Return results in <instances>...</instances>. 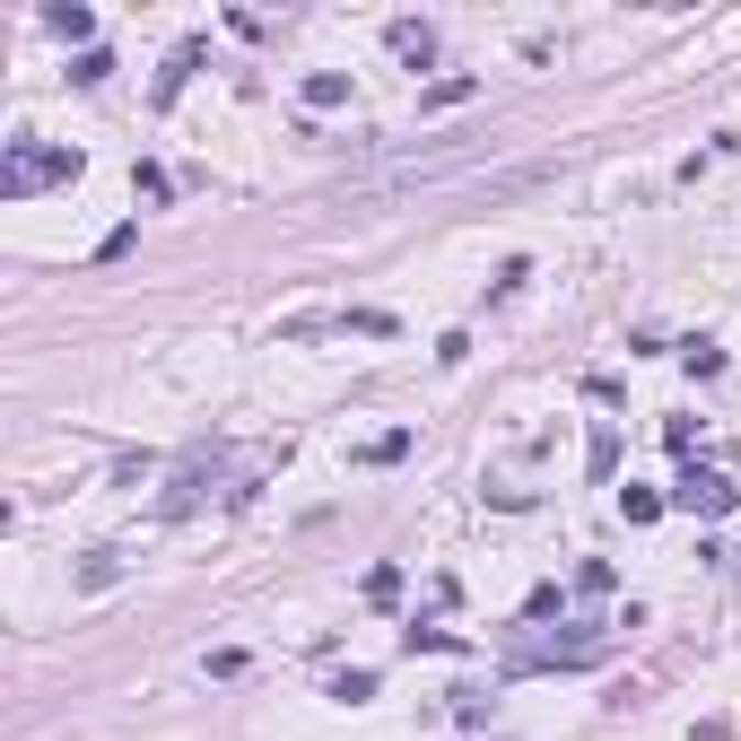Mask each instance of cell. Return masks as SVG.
Returning <instances> with one entry per match:
<instances>
[{"instance_id": "obj_2", "label": "cell", "mask_w": 741, "mask_h": 741, "mask_svg": "<svg viewBox=\"0 0 741 741\" xmlns=\"http://www.w3.org/2000/svg\"><path fill=\"white\" fill-rule=\"evenodd\" d=\"M219 480H228V454H192V463L175 472V489L157 497V515H166V523H175V515H192V506L219 489Z\"/></svg>"}, {"instance_id": "obj_6", "label": "cell", "mask_w": 741, "mask_h": 741, "mask_svg": "<svg viewBox=\"0 0 741 741\" xmlns=\"http://www.w3.org/2000/svg\"><path fill=\"white\" fill-rule=\"evenodd\" d=\"M192 70H201V44H175V62L157 70V106H175V88H184Z\"/></svg>"}, {"instance_id": "obj_12", "label": "cell", "mask_w": 741, "mask_h": 741, "mask_svg": "<svg viewBox=\"0 0 741 741\" xmlns=\"http://www.w3.org/2000/svg\"><path fill=\"white\" fill-rule=\"evenodd\" d=\"M401 645H410V654H454V645H463V637H445V628H410V637H401Z\"/></svg>"}, {"instance_id": "obj_8", "label": "cell", "mask_w": 741, "mask_h": 741, "mask_svg": "<svg viewBox=\"0 0 741 741\" xmlns=\"http://www.w3.org/2000/svg\"><path fill=\"white\" fill-rule=\"evenodd\" d=\"M472 97H480V79H436L419 106H428V114H445V106H472Z\"/></svg>"}, {"instance_id": "obj_14", "label": "cell", "mask_w": 741, "mask_h": 741, "mask_svg": "<svg viewBox=\"0 0 741 741\" xmlns=\"http://www.w3.org/2000/svg\"><path fill=\"white\" fill-rule=\"evenodd\" d=\"M106 70H114V53H79V62H70V79H79V88H97Z\"/></svg>"}, {"instance_id": "obj_10", "label": "cell", "mask_w": 741, "mask_h": 741, "mask_svg": "<svg viewBox=\"0 0 741 741\" xmlns=\"http://www.w3.org/2000/svg\"><path fill=\"white\" fill-rule=\"evenodd\" d=\"M663 506H672V497H654V489H619V515H628V523H654Z\"/></svg>"}, {"instance_id": "obj_7", "label": "cell", "mask_w": 741, "mask_h": 741, "mask_svg": "<svg viewBox=\"0 0 741 741\" xmlns=\"http://www.w3.org/2000/svg\"><path fill=\"white\" fill-rule=\"evenodd\" d=\"M306 106H314V114L350 106V79H341V70H314V79H306Z\"/></svg>"}, {"instance_id": "obj_11", "label": "cell", "mask_w": 741, "mask_h": 741, "mask_svg": "<svg viewBox=\"0 0 741 741\" xmlns=\"http://www.w3.org/2000/svg\"><path fill=\"white\" fill-rule=\"evenodd\" d=\"M123 576V550H88V567H79V585H114Z\"/></svg>"}, {"instance_id": "obj_3", "label": "cell", "mask_w": 741, "mask_h": 741, "mask_svg": "<svg viewBox=\"0 0 741 741\" xmlns=\"http://www.w3.org/2000/svg\"><path fill=\"white\" fill-rule=\"evenodd\" d=\"M672 506H681V515H733V506H741V489L725 480V472H681Z\"/></svg>"}, {"instance_id": "obj_13", "label": "cell", "mask_w": 741, "mask_h": 741, "mask_svg": "<svg viewBox=\"0 0 741 741\" xmlns=\"http://www.w3.org/2000/svg\"><path fill=\"white\" fill-rule=\"evenodd\" d=\"M332 698H341V707H358V698H375V672H341V681H332Z\"/></svg>"}, {"instance_id": "obj_5", "label": "cell", "mask_w": 741, "mask_h": 741, "mask_svg": "<svg viewBox=\"0 0 741 741\" xmlns=\"http://www.w3.org/2000/svg\"><path fill=\"white\" fill-rule=\"evenodd\" d=\"M44 26H53V35H70V44H88V35H97V9H79V0H53V9H44ZM88 53H97V44H88Z\"/></svg>"}, {"instance_id": "obj_4", "label": "cell", "mask_w": 741, "mask_h": 741, "mask_svg": "<svg viewBox=\"0 0 741 741\" xmlns=\"http://www.w3.org/2000/svg\"><path fill=\"white\" fill-rule=\"evenodd\" d=\"M384 44H392L410 70H428V62H436V26H428V18H392V26H384Z\"/></svg>"}, {"instance_id": "obj_9", "label": "cell", "mask_w": 741, "mask_h": 741, "mask_svg": "<svg viewBox=\"0 0 741 741\" xmlns=\"http://www.w3.org/2000/svg\"><path fill=\"white\" fill-rule=\"evenodd\" d=\"M401 454H410V428H384V436L358 445V463H401Z\"/></svg>"}, {"instance_id": "obj_1", "label": "cell", "mask_w": 741, "mask_h": 741, "mask_svg": "<svg viewBox=\"0 0 741 741\" xmlns=\"http://www.w3.org/2000/svg\"><path fill=\"white\" fill-rule=\"evenodd\" d=\"M79 175V148H44V140H9V166H0V192L26 201L44 184H70Z\"/></svg>"}]
</instances>
